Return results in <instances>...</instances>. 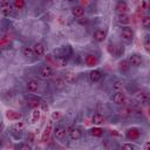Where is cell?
<instances>
[{
    "label": "cell",
    "instance_id": "cell-1",
    "mask_svg": "<svg viewBox=\"0 0 150 150\" xmlns=\"http://www.w3.org/2000/svg\"><path fill=\"white\" fill-rule=\"evenodd\" d=\"M112 101L114 103H116L117 105H124L125 102H127V96L124 93H122L121 90L120 91H116L112 96Z\"/></svg>",
    "mask_w": 150,
    "mask_h": 150
},
{
    "label": "cell",
    "instance_id": "cell-2",
    "mask_svg": "<svg viewBox=\"0 0 150 150\" xmlns=\"http://www.w3.org/2000/svg\"><path fill=\"white\" fill-rule=\"evenodd\" d=\"M121 36L125 42H131L134 39V32L130 27H124L121 30Z\"/></svg>",
    "mask_w": 150,
    "mask_h": 150
},
{
    "label": "cell",
    "instance_id": "cell-3",
    "mask_svg": "<svg viewBox=\"0 0 150 150\" xmlns=\"http://www.w3.org/2000/svg\"><path fill=\"white\" fill-rule=\"evenodd\" d=\"M129 64L132 67H139L143 63V57L139 54H132L129 56Z\"/></svg>",
    "mask_w": 150,
    "mask_h": 150
},
{
    "label": "cell",
    "instance_id": "cell-4",
    "mask_svg": "<svg viewBox=\"0 0 150 150\" xmlns=\"http://www.w3.org/2000/svg\"><path fill=\"white\" fill-rule=\"evenodd\" d=\"M39 74H40V77H41V79L46 80V79H49V77L53 75V69H52L49 66L46 64V66H42V67L40 68Z\"/></svg>",
    "mask_w": 150,
    "mask_h": 150
},
{
    "label": "cell",
    "instance_id": "cell-5",
    "mask_svg": "<svg viewBox=\"0 0 150 150\" xmlns=\"http://www.w3.org/2000/svg\"><path fill=\"white\" fill-rule=\"evenodd\" d=\"M135 100L141 104H146L149 102V95L145 91H137L135 94Z\"/></svg>",
    "mask_w": 150,
    "mask_h": 150
},
{
    "label": "cell",
    "instance_id": "cell-6",
    "mask_svg": "<svg viewBox=\"0 0 150 150\" xmlns=\"http://www.w3.org/2000/svg\"><path fill=\"white\" fill-rule=\"evenodd\" d=\"M139 135H141V132H139V130L136 129V128H131V129H128V130L125 131L127 138H128V139H131V141L137 139V138L139 137Z\"/></svg>",
    "mask_w": 150,
    "mask_h": 150
},
{
    "label": "cell",
    "instance_id": "cell-7",
    "mask_svg": "<svg viewBox=\"0 0 150 150\" xmlns=\"http://www.w3.org/2000/svg\"><path fill=\"white\" fill-rule=\"evenodd\" d=\"M105 32L103 29H96L94 33H93V39L96 41V42H103L104 39H105Z\"/></svg>",
    "mask_w": 150,
    "mask_h": 150
},
{
    "label": "cell",
    "instance_id": "cell-8",
    "mask_svg": "<svg viewBox=\"0 0 150 150\" xmlns=\"http://www.w3.org/2000/svg\"><path fill=\"white\" fill-rule=\"evenodd\" d=\"M32 48H33L34 55H36V56H42L45 54V46L42 43H40V42L34 43V46Z\"/></svg>",
    "mask_w": 150,
    "mask_h": 150
},
{
    "label": "cell",
    "instance_id": "cell-9",
    "mask_svg": "<svg viewBox=\"0 0 150 150\" xmlns=\"http://www.w3.org/2000/svg\"><path fill=\"white\" fill-rule=\"evenodd\" d=\"M68 132H69V137L73 141H77V139H80L82 137V131L79 128H71Z\"/></svg>",
    "mask_w": 150,
    "mask_h": 150
},
{
    "label": "cell",
    "instance_id": "cell-10",
    "mask_svg": "<svg viewBox=\"0 0 150 150\" xmlns=\"http://www.w3.org/2000/svg\"><path fill=\"white\" fill-rule=\"evenodd\" d=\"M102 79V73L100 71V70H97V69H94V70H91L90 73H89V80L91 81V82H98L100 80Z\"/></svg>",
    "mask_w": 150,
    "mask_h": 150
},
{
    "label": "cell",
    "instance_id": "cell-11",
    "mask_svg": "<svg viewBox=\"0 0 150 150\" xmlns=\"http://www.w3.org/2000/svg\"><path fill=\"white\" fill-rule=\"evenodd\" d=\"M26 88H27L28 91L35 93V91L39 89V83H38V81H35V80H28L27 83H26Z\"/></svg>",
    "mask_w": 150,
    "mask_h": 150
},
{
    "label": "cell",
    "instance_id": "cell-12",
    "mask_svg": "<svg viewBox=\"0 0 150 150\" xmlns=\"http://www.w3.org/2000/svg\"><path fill=\"white\" fill-rule=\"evenodd\" d=\"M54 136L56 139H63L66 137V129L63 127H57L54 129Z\"/></svg>",
    "mask_w": 150,
    "mask_h": 150
},
{
    "label": "cell",
    "instance_id": "cell-13",
    "mask_svg": "<svg viewBox=\"0 0 150 150\" xmlns=\"http://www.w3.org/2000/svg\"><path fill=\"white\" fill-rule=\"evenodd\" d=\"M6 117L11 121H19L21 118V114L14 110H7L6 111Z\"/></svg>",
    "mask_w": 150,
    "mask_h": 150
},
{
    "label": "cell",
    "instance_id": "cell-14",
    "mask_svg": "<svg viewBox=\"0 0 150 150\" xmlns=\"http://www.w3.org/2000/svg\"><path fill=\"white\" fill-rule=\"evenodd\" d=\"M115 9H116V12L118 14H123V13H127L129 8H128V5L124 1H118L116 7H115Z\"/></svg>",
    "mask_w": 150,
    "mask_h": 150
},
{
    "label": "cell",
    "instance_id": "cell-15",
    "mask_svg": "<svg viewBox=\"0 0 150 150\" xmlns=\"http://www.w3.org/2000/svg\"><path fill=\"white\" fill-rule=\"evenodd\" d=\"M131 112H132V110H131V108H129V107H122V108L118 110V115H120L122 118L129 117V116L131 115Z\"/></svg>",
    "mask_w": 150,
    "mask_h": 150
},
{
    "label": "cell",
    "instance_id": "cell-16",
    "mask_svg": "<svg viewBox=\"0 0 150 150\" xmlns=\"http://www.w3.org/2000/svg\"><path fill=\"white\" fill-rule=\"evenodd\" d=\"M118 22L121 25H129L131 22V18L127 14V13H123V14H118Z\"/></svg>",
    "mask_w": 150,
    "mask_h": 150
},
{
    "label": "cell",
    "instance_id": "cell-17",
    "mask_svg": "<svg viewBox=\"0 0 150 150\" xmlns=\"http://www.w3.org/2000/svg\"><path fill=\"white\" fill-rule=\"evenodd\" d=\"M91 122H93V124H95V125H100V124H102V123L104 122V117H103L101 114L96 112V114L93 115V117H91Z\"/></svg>",
    "mask_w": 150,
    "mask_h": 150
},
{
    "label": "cell",
    "instance_id": "cell-18",
    "mask_svg": "<svg viewBox=\"0 0 150 150\" xmlns=\"http://www.w3.org/2000/svg\"><path fill=\"white\" fill-rule=\"evenodd\" d=\"M50 132H52V124L49 123V124L45 128V130H43V132H42L41 141H42V142H47L48 138H49V136H50Z\"/></svg>",
    "mask_w": 150,
    "mask_h": 150
},
{
    "label": "cell",
    "instance_id": "cell-19",
    "mask_svg": "<svg viewBox=\"0 0 150 150\" xmlns=\"http://www.w3.org/2000/svg\"><path fill=\"white\" fill-rule=\"evenodd\" d=\"M40 116H41V112L39 109L34 108L32 114H30V123H36L39 120H40Z\"/></svg>",
    "mask_w": 150,
    "mask_h": 150
},
{
    "label": "cell",
    "instance_id": "cell-20",
    "mask_svg": "<svg viewBox=\"0 0 150 150\" xmlns=\"http://www.w3.org/2000/svg\"><path fill=\"white\" fill-rule=\"evenodd\" d=\"M21 53H22V55H23L25 57H33V56H34L33 48L29 47V46H25V47H22Z\"/></svg>",
    "mask_w": 150,
    "mask_h": 150
},
{
    "label": "cell",
    "instance_id": "cell-21",
    "mask_svg": "<svg viewBox=\"0 0 150 150\" xmlns=\"http://www.w3.org/2000/svg\"><path fill=\"white\" fill-rule=\"evenodd\" d=\"M0 7H1L2 13H4L5 15H7V14L11 13V8H12V6H11V4H9L8 1H2V2H0Z\"/></svg>",
    "mask_w": 150,
    "mask_h": 150
},
{
    "label": "cell",
    "instance_id": "cell-22",
    "mask_svg": "<svg viewBox=\"0 0 150 150\" xmlns=\"http://www.w3.org/2000/svg\"><path fill=\"white\" fill-rule=\"evenodd\" d=\"M71 13H73V15H74L75 18H77V19H80V18H82V16L84 15V11H83V8L80 7V6L74 7V8L71 9Z\"/></svg>",
    "mask_w": 150,
    "mask_h": 150
},
{
    "label": "cell",
    "instance_id": "cell-23",
    "mask_svg": "<svg viewBox=\"0 0 150 150\" xmlns=\"http://www.w3.org/2000/svg\"><path fill=\"white\" fill-rule=\"evenodd\" d=\"M64 86H66V81H64L63 79L57 77V79H55V80H54V87H55L57 90L63 89V88H64Z\"/></svg>",
    "mask_w": 150,
    "mask_h": 150
},
{
    "label": "cell",
    "instance_id": "cell-24",
    "mask_svg": "<svg viewBox=\"0 0 150 150\" xmlns=\"http://www.w3.org/2000/svg\"><path fill=\"white\" fill-rule=\"evenodd\" d=\"M63 80H66L67 83H73V82H75V80H76V75H75L73 71H68V73L64 74V79H63Z\"/></svg>",
    "mask_w": 150,
    "mask_h": 150
},
{
    "label": "cell",
    "instance_id": "cell-25",
    "mask_svg": "<svg viewBox=\"0 0 150 150\" xmlns=\"http://www.w3.org/2000/svg\"><path fill=\"white\" fill-rule=\"evenodd\" d=\"M118 68H120V70H122V71L129 70V68H130L129 61H128V60H122V61H120V62H118Z\"/></svg>",
    "mask_w": 150,
    "mask_h": 150
},
{
    "label": "cell",
    "instance_id": "cell-26",
    "mask_svg": "<svg viewBox=\"0 0 150 150\" xmlns=\"http://www.w3.org/2000/svg\"><path fill=\"white\" fill-rule=\"evenodd\" d=\"M86 63L88 64V66H95L96 63H97V59H96V56H94V55H87L86 56Z\"/></svg>",
    "mask_w": 150,
    "mask_h": 150
},
{
    "label": "cell",
    "instance_id": "cell-27",
    "mask_svg": "<svg viewBox=\"0 0 150 150\" xmlns=\"http://www.w3.org/2000/svg\"><path fill=\"white\" fill-rule=\"evenodd\" d=\"M55 62H56V64H57L59 67H63V66L67 64V59H66L64 56H57V57L55 59Z\"/></svg>",
    "mask_w": 150,
    "mask_h": 150
},
{
    "label": "cell",
    "instance_id": "cell-28",
    "mask_svg": "<svg viewBox=\"0 0 150 150\" xmlns=\"http://www.w3.org/2000/svg\"><path fill=\"white\" fill-rule=\"evenodd\" d=\"M102 134H103V130L100 129V128H93V129H90V135L94 136V137H100V136H102Z\"/></svg>",
    "mask_w": 150,
    "mask_h": 150
},
{
    "label": "cell",
    "instance_id": "cell-29",
    "mask_svg": "<svg viewBox=\"0 0 150 150\" xmlns=\"http://www.w3.org/2000/svg\"><path fill=\"white\" fill-rule=\"evenodd\" d=\"M13 6L16 9H22L25 7V0H14L13 1Z\"/></svg>",
    "mask_w": 150,
    "mask_h": 150
},
{
    "label": "cell",
    "instance_id": "cell-30",
    "mask_svg": "<svg viewBox=\"0 0 150 150\" xmlns=\"http://www.w3.org/2000/svg\"><path fill=\"white\" fill-rule=\"evenodd\" d=\"M112 89L116 90V91H120L123 89V82L122 81H115L112 83Z\"/></svg>",
    "mask_w": 150,
    "mask_h": 150
},
{
    "label": "cell",
    "instance_id": "cell-31",
    "mask_svg": "<svg viewBox=\"0 0 150 150\" xmlns=\"http://www.w3.org/2000/svg\"><path fill=\"white\" fill-rule=\"evenodd\" d=\"M28 105L30 107V108H38L39 105H40V101L38 100V98H32V100H29L28 101Z\"/></svg>",
    "mask_w": 150,
    "mask_h": 150
},
{
    "label": "cell",
    "instance_id": "cell-32",
    "mask_svg": "<svg viewBox=\"0 0 150 150\" xmlns=\"http://www.w3.org/2000/svg\"><path fill=\"white\" fill-rule=\"evenodd\" d=\"M142 26H143V28H145V29L149 28V26H150V18H149L148 15L143 16V19H142Z\"/></svg>",
    "mask_w": 150,
    "mask_h": 150
},
{
    "label": "cell",
    "instance_id": "cell-33",
    "mask_svg": "<svg viewBox=\"0 0 150 150\" xmlns=\"http://www.w3.org/2000/svg\"><path fill=\"white\" fill-rule=\"evenodd\" d=\"M143 43H144V48H145V50H146V52H149V50H150V42H149V35H145V36H144V41H143Z\"/></svg>",
    "mask_w": 150,
    "mask_h": 150
},
{
    "label": "cell",
    "instance_id": "cell-34",
    "mask_svg": "<svg viewBox=\"0 0 150 150\" xmlns=\"http://www.w3.org/2000/svg\"><path fill=\"white\" fill-rule=\"evenodd\" d=\"M61 118V111H53L52 112V120L53 121H57Z\"/></svg>",
    "mask_w": 150,
    "mask_h": 150
},
{
    "label": "cell",
    "instance_id": "cell-35",
    "mask_svg": "<svg viewBox=\"0 0 150 150\" xmlns=\"http://www.w3.org/2000/svg\"><path fill=\"white\" fill-rule=\"evenodd\" d=\"M14 128H15L16 130H22V129L25 128V123H23V122H16V123L14 124Z\"/></svg>",
    "mask_w": 150,
    "mask_h": 150
},
{
    "label": "cell",
    "instance_id": "cell-36",
    "mask_svg": "<svg viewBox=\"0 0 150 150\" xmlns=\"http://www.w3.org/2000/svg\"><path fill=\"white\" fill-rule=\"evenodd\" d=\"M18 148H19V149H22V150H29L32 146H30L28 143H22V144H20Z\"/></svg>",
    "mask_w": 150,
    "mask_h": 150
},
{
    "label": "cell",
    "instance_id": "cell-37",
    "mask_svg": "<svg viewBox=\"0 0 150 150\" xmlns=\"http://www.w3.org/2000/svg\"><path fill=\"white\" fill-rule=\"evenodd\" d=\"M40 107H41V109H42L43 111L48 110V104H47L46 101H40Z\"/></svg>",
    "mask_w": 150,
    "mask_h": 150
},
{
    "label": "cell",
    "instance_id": "cell-38",
    "mask_svg": "<svg viewBox=\"0 0 150 150\" xmlns=\"http://www.w3.org/2000/svg\"><path fill=\"white\" fill-rule=\"evenodd\" d=\"M122 148H123V149H129V150H132V149H135V145H132V144H130V143H124V144L122 145Z\"/></svg>",
    "mask_w": 150,
    "mask_h": 150
},
{
    "label": "cell",
    "instance_id": "cell-39",
    "mask_svg": "<svg viewBox=\"0 0 150 150\" xmlns=\"http://www.w3.org/2000/svg\"><path fill=\"white\" fill-rule=\"evenodd\" d=\"M27 141L28 142H34V135L33 134H28L27 135Z\"/></svg>",
    "mask_w": 150,
    "mask_h": 150
},
{
    "label": "cell",
    "instance_id": "cell-40",
    "mask_svg": "<svg viewBox=\"0 0 150 150\" xmlns=\"http://www.w3.org/2000/svg\"><path fill=\"white\" fill-rule=\"evenodd\" d=\"M149 145H150V143H149V142H146V143H145V145H144V149H145V150H146V149H149Z\"/></svg>",
    "mask_w": 150,
    "mask_h": 150
},
{
    "label": "cell",
    "instance_id": "cell-41",
    "mask_svg": "<svg viewBox=\"0 0 150 150\" xmlns=\"http://www.w3.org/2000/svg\"><path fill=\"white\" fill-rule=\"evenodd\" d=\"M2 129H4V127H2V124H1V123H0V134H1V132H2Z\"/></svg>",
    "mask_w": 150,
    "mask_h": 150
},
{
    "label": "cell",
    "instance_id": "cell-42",
    "mask_svg": "<svg viewBox=\"0 0 150 150\" xmlns=\"http://www.w3.org/2000/svg\"><path fill=\"white\" fill-rule=\"evenodd\" d=\"M1 145H2V139L0 138V148H1Z\"/></svg>",
    "mask_w": 150,
    "mask_h": 150
},
{
    "label": "cell",
    "instance_id": "cell-43",
    "mask_svg": "<svg viewBox=\"0 0 150 150\" xmlns=\"http://www.w3.org/2000/svg\"><path fill=\"white\" fill-rule=\"evenodd\" d=\"M66 1H68V2H73V1H75V0H66Z\"/></svg>",
    "mask_w": 150,
    "mask_h": 150
},
{
    "label": "cell",
    "instance_id": "cell-44",
    "mask_svg": "<svg viewBox=\"0 0 150 150\" xmlns=\"http://www.w3.org/2000/svg\"><path fill=\"white\" fill-rule=\"evenodd\" d=\"M0 1H1V2H2V1H7V0H0Z\"/></svg>",
    "mask_w": 150,
    "mask_h": 150
}]
</instances>
